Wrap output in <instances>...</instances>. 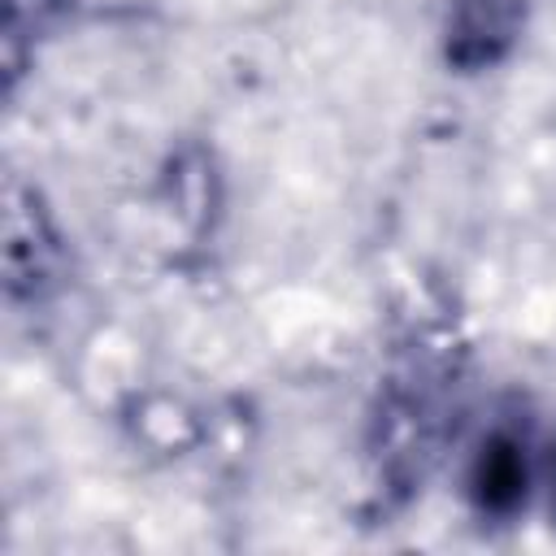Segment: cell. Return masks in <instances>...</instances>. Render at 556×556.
<instances>
[{"label":"cell","mask_w":556,"mask_h":556,"mask_svg":"<svg viewBox=\"0 0 556 556\" xmlns=\"http://www.w3.org/2000/svg\"><path fill=\"white\" fill-rule=\"evenodd\" d=\"M74 0H4V78L17 87L35 43L70 13Z\"/></svg>","instance_id":"obj_4"},{"label":"cell","mask_w":556,"mask_h":556,"mask_svg":"<svg viewBox=\"0 0 556 556\" xmlns=\"http://www.w3.org/2000/svg\"><path fill=\"white\" fill-rule=\"evenodd\" d=\"M65 274L61 230L35 187L17 174L4 182V295L13 304H39Z\"/></svg>","instance_id":"obj_1"},{"label":"cell","mask_w":556,"mask_h":556,"mask_svg":"<svg viewBox=\"0 0 556 556\" xmlns=\"http://www.w3.org/2000/svg\"><path fill=\"white\" fill-rule=\"evenodd\" d=\"M530 17V0H447L443 13V61L460 74L500 65Z\"/></svg>","instance_id":"obj_2"},{"label":"cell","mask_w":556,"mask_h":556,"mask_svg":"<svg viewBox=\"0 0 556 556\" xmlns=\"http://www.w3.org/2000/svg\"><path fill=\"white\" fill-rule=\"evenodd\" d=\"M526 491H530V443H526V430L517 426H495L473 460H469V500L482 517H513L521 513L526 504Z\"/></svg>","instance_id":"obj_3"},{"label":"cell","mask_w":556,"mask_h":556,"mask_svg":"<svg viewBox=\"0 0 556 556\" xmlns=\"http://www.w3.org/2000/svg\"><path fill=\"white\" fill-rule=\"evenodd\" d=\"M543 486H547V508H552V521H556V430L543 447Z\"/></svg>","instance_id":"obj_5"}]
</instances>
